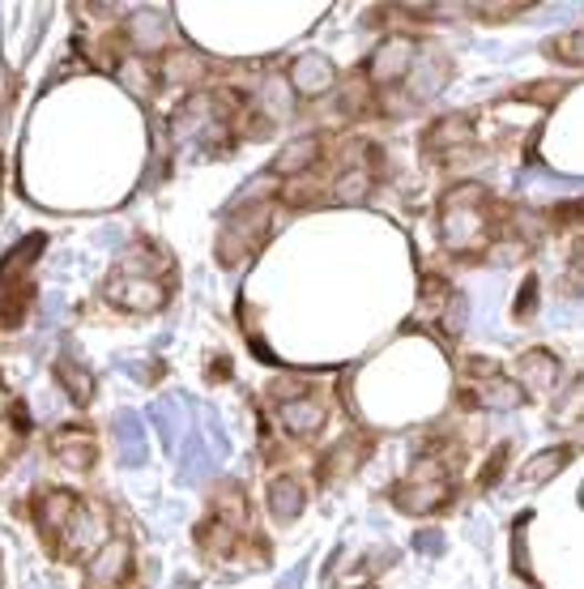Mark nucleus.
Masks as SVG:
<instances>
[{"mask_svg": "<svg viewBox=\"0 0 584 589\" xmlns=\"http://www.w3.org/2000/svg\"><path fill=\"white\" fill-rule=\"evenodd\" d=\"M503 219H508V210L482 184H452L440 196V240L448 253L457 256L486 248L503 231Z\"/></svg>", "mask_w": 584, "mask_h": 589, "instance_id": "nucleus-1", "label": "nucleus"}, {"mask_svg": "<svg viewBox=\"0 0 584 589\" xmlns=\"http://www.w3.org/2000/svg\"><path fill=\"white\" fill-rule=\"evenodd\" d=\"M171 261L158 248H133V253L120 261V270H115L107 286H103V295L112 299L115 308L124 312H158L167 304V282L154 278V274H167Z\"/></svg>", "mask_w": 584, "mask_h": 589, "instance_id": "nucleus-2", "label": "nucleus"}, {"mask_svg": "<svg viewBox=\"0 0 584 589\" xmlns=\"http://www.w3.org/2000/svg\"><path fill=\"white\" fill-rule=\"evenodd\" d=\"M452 470H457V461H448V457H440V453L418 457L410 478H406V483H397V487L389 491L392 505L401 508V512H410V517L444 512V508L452 505V491H457Z\"/></svg>", "mask_w": 584, "mask_h": 589, "instance_id": "nucleus-3", "label": "nucleus"}, {"mask_svg": "<svg viewBox=\"0 0 584 589\" xmlns=\"http://www.w3.org/2000/svg\"><path fill=\"white\" fill-rule=\"evenodd\" d=\"M244 534H248V496L235 483H226L214 491V505H209V517L196 530V542H201V551L226 560V556H235Z\"/></svg>", "mask_w": 584, "mask_h": 589, "instance_id": "nucleus-4", "label": "nucleus"}, {"mask_svg": "<svg viewBox=\"0 0 584 589\" xmlns=\"http://www.w3.org/2000/svg\"><path fill=\"white\" fill-rule=\"evenodd\" d=\"M265 226H269V210L265 205H248L239 219H230L218 240V261L223 265H239L256 253V244L265 240Z\"/></svg>", "mask_w": 584, "mask_h": 589, "instance_id": "nucleus-5", "label": "nucleus"}, {"mask_svg": "<svg viewBox=\"0 0 584 589\" xmlns=\"http://www.w3.org/2000/svg\"><path fill=\"white\" fill-rule=\"evenodd\" d=\"M478 141V129H473L470 115H440L427 133H422V150L431 159H465Z\"/></svg>", "mask_w": 584, "mask_h": 589, "instance_id": "nucleus-6", "label": "nucleus"}, {"mask_svg": "<svg viewBox=\"0 0 584 589\" xmlns=\"http://www.w3.org/2000/svg\"><path fill=\"white\" fill-rule=\"evenodd\" d=\"M418 60V48L410 39H385L371 60H367V73L376 78L371 85H380V90H397V85L410 78V69H414Z\"/></svg>", "mask_w": 584, "mask_h": 589, "instance_id": "nucleus-7", "label": "nucleus"}, {"mask_svg": "<svg viewBox=\"0 0 584 589\" xmlns=\"http://www.w3.org/2000/svg\"><path fill=\"white\" fill-rule=\"evenodd\" d=\"M286 82H290L295 94H304V99H320V94H329V90H334L337 69L325 52H299V57L290 60Z\"/></svg>", "mask_w": 584, "mask_h": 589, "instance_id": "nucleus-8", "label": "nucleus"}, {"mask_svg": "<svg viewBox=\"0 0 584 589\" xmlns=\"http://www.w3.org/2000/svg\"><path fill=\"white\" fill-rule=\"evenodd\" d=\"M133 542L120 534L112 542H103L99 547V556L90 560V572H85V589H115L124 577H129V568H133Z\"/></svg>", "mask_w": 584, "mask_h": 589, "instance_id": "nucleus-9", "label": "nucleus"}, {"mask_svg": "<svg viewBox=\"0 0 584 589\" xmlns=\"http://www.w3.org/2000/svg\"><path fill=\"white\" fill-rule=\"evenodd\" d=\"M465 410H516L521 402H525V393L516 389V380H508V376H486V380H478V385H465V393L457 397Z\"/></svg>", "mask_w": 584, "mask_h": 589, "instance_id": "nucleus-10", "label": "nucleus"}, {"mask_svg": "<svg viewBox=\"0 0 584 589\" xmlns=\"http://www.w3.org/2000/svg\"><path fill=\"white\" fill-rule=\"evenodd\" d=\"M325 419H329V410H325V402H320L316 393H304V397L281 402L278 406V423L290 431V436H299V440L316 436V431L325 427Z\"/></svg>", "mask_w": 584, "mask_h": 589, "instance_id": "nucleus-11", "label": "nucleus"}, {"mask_svg": "<svg viewBox=\"0 0 584 589\" xmlns=\"http://www.w3.org/2000/svg\"><path fill=\"white\" fill-rule=\"evenodd\" d=\"M516 385L529 393H551L559 385V359L551 351H525L521 359H516Z\"/></svg>", "mask_w": 584, "mask_h": 589, "instance_id": "nucleus-12", "label": "nucleus"}, {"mask_svg": "<svg viewBox=\"0 0 584 589\" xmlns=\"http://www.w3.org/2000/svg\"><path fill=\"white\" fill-rule=\"evenodd\" d=\"M52 453L73 470H90L94 466V436L85 427H60L52 436Z\"/></svg>", "mask_w": 584, "mask_h": 589, "instance_id": "nucleus-13", "label": "nucleus"}, {"mask_svg": "<svg viewBox=\"0 0 584 589\" xmlns=\"http://www.w3.org/2000/svg\"><path fill=\"white\" fill-rule=\"evenodd\" d=\"M78 505H82V500H78L73 491H48V496L39 500V526H43V534H48L52 542L69 530V521H73Z\"/></svg>", "mask_w": 584, "mask_h": 589, "instance_id": "nucleus-14", "label": "nucleus"}, {"mask_svg": "<svg viewBox=\"0 0 584 589\" xmlns=\"http://www.w3.org/2000/svg\"><path fill=\"white\" fill-rule=\"evenodd\" d=\"M43 244H48L43 235H27V240H22V244H18L13 253L0 261V291H9V286H22V282H30L27 270L34 265V261H39Z\"/></svg>", "mask_w": 584, "mask_h": 589, "instance_id": "nucleus-15", "label": "nucleus"}, {"mask_svg": "<svg viewBox=\"0 0 584 589\" xmlns=\"http://www.w3.org/2000/svg\"><path fill=\"white\" fill-rule=\"evenodd\" d=\"M129 34H133V43L145 48V52L167 48L171 43V18L167 13H158V9H141V13H133V22H129Z\"/></svg>", "mask_w": 584, "mask_h": 589, "instance_id": "nucleus-16", "label": "nucleus"}, {"mask_svg": "<svg viewBox=\"0 0 584 589\" xmlns=\"http://www.w3.org/2000/svg\"><path fill=\"white\" fill-rule=\"evenodd\" d=\"M304 505H307V491L299 478L281 475L269 483V512H274L278 521H295V517L304 512Z\"/></svg>", "mask_w": 584, "mask_h": 589, "instance_id": "nucleus-17", "label": "nucleus"}, {"mask_svg": "<svg viewBox=\"0 0 584 589\" xmlns=\"http://www.w3.org/2000/svg\"><path fill=\"white\" fill-rule=\"evenodd\" d=\"M320 145H325L320 138L290 141L278 159H274V175H307V171H311V163L320 159Z\"/></svg>", "mask_w": 584, "mask_h": 589, "instance_id": "nucleus-18", "label": "nucleus"}, {"mask_svg": "<svg viewBox=\"0 0 584 589\" xmlns=\"http://www.w3.org/2000/svg\"><path fill=\"white\" fill-rule=\"evenodd\" d=\"M150 419L163 427V440H167V449H175V445L184 440V419H188V402H184V397H163V402H154Z\"/></svg>", "mask_w": 584, "mask_h": 589, "instance_id": "nucleus-19", "label": "nucleus"}, {"mask_svg": "<svg viewBox=\"0 0 584 589\" xmlns=\"http://www.w3.org/2000/svg\"><path fill=\"white\" fill-rule=\"evenodd\" d=\"M115 449H120L124 466H137L141 457H145V431H141L137 415H129V410L115 419Z\"/></svg>", "mask_w": 584, "mask_h": 589, "instance_id": "nucleus-20", "label": "nucleus"}, {"mask_svg": "<svg viewBox=\"0 0 584 589\" xmlns=\"http://www.w3.org/2000/svg\"><path fill=\"white\" fill-rule=\"evenodd\" d=\"M572 457H576V449H572V445H559V449L537 453L525 470H521V483H546V478H555L559 470L572 461Z\"/></svg>", "mask_w": 584, "mask_h": 589, "instance_id": "nucleus-21", "label": "nucleus"}, {"mask_svg": "<svg viewBox=\"0 0 584 589\" xmlns=\"http://www.w3.org/2000/svg\"><path fill=\"white\" fill-rule=\"evenodd\" d=\"M57 376H60V385H64V393H69L78 406H85V402L94 397V376H90L78 359H69V355H64V359L57 364Z\"/></svg>", "mask_w": 584, "mask_h": 589, "instance_id": "nucleus-22", "label": "nucleus"}, {"mask_svg": "<svg viewBox=\"0 0 584 589\" xmlns=\"http://www.w3.org/2000/svg\"><path fill=\"white\" fill-rule=\"evenodd\" d=\"M278 196H281V205H290V210H307V205L325 201V184L311 180V175H295L290 184H281Z\"/></svg>", "mask_w": 584, "mask_h": 589, "instance_id": "nucleus-23", "label": "nucleus"}, {"mask_svg": "<svg viewBox=\"0 0 584 589\" xmlns=\"http://www.w3.org/2000/svg\"><path fill=\"white\" fill-rule=\"evenodd\" d=\"M205 57L201 52H193V48H175L167 60V78L171 82H201L205 78Z\"/></svg>", "mask_w": 584, "mask_h": 589, "instance_id": "nucleus-24", "label": "nucleus"}, {"mask_svg": "<svg viewBox=\"0 0 584 589\" xmlns=\"http://www.w3.org/2000/svg\"><path fill=\"white\" fill-rule=\"evenodd\" d=\"M115 78L124 82V90H133V94H150V90H154V69L141 57L120 60V64H115Z\"/></svg>", "mask_w": 584, "mask_h": 589, "instance_id": "nucleus-25", "label": "nucleus"}, {"mask_svg": "<svg viewBox=\"0 0 584 589\" xmlns=\"http://www.w3.org/2000/svg\"><path fill=\"white\" fill-rule=\"evenodd\" d=\"M551 60L559 64H584V30H567V34H555L546 48H542Z\"/></svg>", "mask_w": 584, "mask_h": 589, "instance_id": "nucleus-26", "label": "nucleus"}, {"mask_svg": "<svg viewBox=\"0 0 584 589\" xmlns=\"http://www.w3.org/2000/svg\"><path fill=\"white\" fill-rule=\"evenodd\" d=\"M508 453H512V445H500V449L486 457V466L478 470V491H491L500 483V475L508 470Z\"/></svg>", "mask_w": 584, "mask_h": 589, "instance_id": "nucleus-27", "label": "nucleus"}, {"mask_svg": "<svg viewBox=\"0 0 584 589\" xmlns=\"http://www.w3.org/2000/svg\"><path fill=\"white\" fill-rule=\"evenodd\" d=\"M563 90H567L563 82H555V85L542 82V85H525V90H516L512 99H521V103H542V108H551L559 94H563Z\"/></svg>", "mask_w": 584, "mask_h": 589, "instance_id": "nucleus-28", "label": "nucleus"}, {"mask_svg": "<svg viewBox=\"0 0 584 589\" xmlns=\"http://www.w3.org/2000/svg\"><path fill=\"white\" fill-rule=\"evenodd\" d=\"M529 4H470V18L478 22H503V18H512V13H525Z\"/></svg>", "mask_w": 584, "mask_h": 589, "instance_id": "nucleus-29", "label": "nucleus"}, {"mask_svg": "<svg viewBox=\"0 0 584 589\" xmlns=\"http://www.w3.org/2000/svg\"><path fill=\"white\" fill-rule=\"evenodd\" d=\"M533 312H537V278H525V286H521V299L512 304V316L525 325V321H533Z\"/></svg>", "mask_w": 584, "mask_h": 589, "instance_id": "nucleus-30", "label": "nucleus"}, {"mask_svg": "<svg viewBox=\"0 0 584 589\" xmlns=\"http://www.w3.org/2000/svg\"><path fill=\"white\" fill-rule=\"evenodd\" d=\"M584 278V240L572 248V282H581Z\"/></svg>", "mask_w": 584, "mask_h": 589, "instance_id": "nucleus-31", "label": "nucleus"}, {"mask_svg": "<svg viewBox=\"0 0 584 589\" xmlns=\"http://www.w3.org/2000/svg\"><path fill=\"white\" fill-rule=\"evenodd\" d=\"M418 547H422V551H436V547H440V534H418Z\"/></svg>", "mask_w": 584, "mask_h": 589, "instance_id": "nucleus-32", "label": "nucleus"}, {"mask_svg": "<svg viewBox=\"0 0 584 589\" xmlns=\"http://www.w3.org/2000/svg\"><path fill=\"white\" fill-rule=\"evenodd\" d=\"M299 581H304V568H295V572L281 581V589H299Z\"/></svg>", "mask_w": 584, "mask_h": 589, "instance_id": "nucleus-33", "label": "nucleus"}, {"mask_svg": "<svg viewBox=\"0 0 584 589\" xmlns=\"http://www.w3.org/2000/svg\"><path fill=\"white\" fill-rule=\"evenodd\" d=\"M0 410H4V389H0Z\"/></svg>", "mask_w": 584, "mask_h": 589, "instance_id": "nucleus-34", "label": "nucleus"}, {"mask_svg": "<svg viewBox=\"0 0 584 589\" xmlns=\"http://www.w3.org/2000/svg\"><path fill=\"white\" fill-rule=\"evenodd\" d=\"M0 453H4V449H0Z\"/></svg>", "mask_w": 584, "mask_h": 589, "instance_id": "nucleus-35", "label": "nucleus"}]
</instances>
